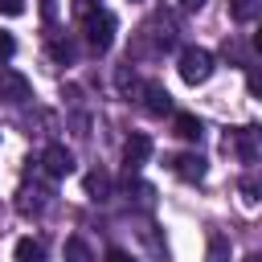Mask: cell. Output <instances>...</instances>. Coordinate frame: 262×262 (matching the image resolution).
<instances>
[{
	"label": "cell",
	"instance_id": "8992f818",
	"mask_svg": "<svg viewBox=\"0 0 262 262\" xmlns=\"http://www.w3.org/2000/svg\"><path fill=\"white\" fill-rule=\"evenodd\" d=\"M143 111H147V115H168V111H172V94H168L160 82H147V86H143Z\"/></svg>",
	"mask_w": 262,
	"mask_h": 262
},
{
	"label": "cell",
	"instance_id": "5bb4252c",
	"mask_svg": "<svg viewBox=\"0 0 262 262\" xmlns=\"http://www.w3.org/2000/svg\"><path fill=\"white\" fill-rule=\"evenodd\" d=\"M209 262H229V237L209 233Z\"/></svg>",
	"mask_w": 262,
	"mask_h": 262
},
{
	"label": "cell",
	"instance_id": "52a82bcc",
	"mask_svg": "<svg viewBox=\"0 0 262 262\" xmlns=\"http://www.w3.org/2000/svg\"><path fill=\"white\" fill-rule=\"evenodd\" d=\"M233 147H237L242 160H258L262 156V127H242L237 139H233Z\"/></svg>",
	"mask_w": 262,
	"mask_h": 262
},
{
	"label": "cell",
	"instance_id": "4fadbf2b",
	"mask_svg": "<svg viewBox=\"0 0 262 262\" xmlns=\"http://www.w3.org/2000/svg\"><path fill=\"white\" fill-rule=\"evenodd\" d=\"M262 12V0H229V16L233 20H254Z\"/></svg>",
	"mask_w": 262,
	"mask_h": 262
},
{
	"label": "cell",
	"instance_id": "7a4b0ae2",
	"mask_svg": "<svg viewBox=\"0 0 262 262\" xmlns=\"http://www.w3.org/2000/svg\"><path fill=\"white\" fill-rule=\"evenodd\" d=\"M86 41H90V49L94 53H106L111 49V41H115V16L111 12H90L86 16Z\"/></svg>",
	"mask_w": 262,
	"mask_h": 262
},
{
	"label": "cell",
	"instance_id": "30bf717a",
	"mask_svg": "<svg viewBox=\"0 0 262 262\" xmlns=\"http://www.w3.org/2000/svg\"><path fill=\"white\" fill-rule=\"evenodd\" d=\"M172 131H176L180 139H188V143H192V139H201V119H196V115H188V111H180V115L172 119Z\"/></svg>",
	"mask_w": 262,
	"mask_h": 262
},
{
	"label": "cell",
	"instance_id": "6da1fadb",
	"mask_svg": "<svg viewBox=\"0 0 262 262\" xmlns=\"http://www.w3.org/2000/svg\"><path fill=\"white\" fill-rule=\"evenodd\" d=\"M209 74H213V53L201 45H188L180 53V78L188 86H201V82H209Z\"/></svg>",
	"mask_w": 262,
	"mask_h": 262
},
{
	"label": "cell",
	"instance_id": "e0dca14e",
	"mask_svg": "<svg viewBox=\"0 0 262 262\" xmlns=\"http://www.w3.org/2000/svg\"><path fill=\"white\" fill-rule=\"evenodd\" d=\"M0 12L4 16H20L25 12V0H0Z\"/></svg>",
	"mask_w": 262,
	"mask_h": 262
},
{
	"label": "cell",
	"instance_id": "9c48e42d",
	"mask_svg": "<svg viewBox=\"0 0 262 262\" xmlns=\"http://www.w3.org/2000/svg\"><path fill=\"white\" fill-rule=\"evenodd\" d=\"M12 254H16V262H45V242H37V237H20V242L12 246Z\"/></svg>",
	"mask_w": 262,
	"mask_h": 262
},
{
	"label": "cell",
	"instance_id": "d6986e66",
	"mask_svg": "<svg viewBox=\"0 0 262 262\" xmlns=\"http://www.w3.org/2000/svg\"><path fill=\"white\" fill-rule=\"evenodd\" d=\"M254 49L262 53V25H258V33H254Z\"/></svg>",
	"mask_w": 262,
	"mask_h": 262
},
{
	"label": "cell",
	"instance_id": "9a60e30c",
	"mask_svg": "<svg viewBox=\"0 0 262 262\" xmlns=\"http://www.w3.org/2000/svg\"><path fill=\"white\" fill-rule=\"evenodd\" d=\"M246 90H250L254 98H262V70H250V74H246Z\"/></svg>",
	"mask_w": 262,
	"mask_h": 262
},
{
	"label": "cell",
	"instance_id": "ffe728a7",
	"mask_svg": "<svg viewBox=\"0 0 262 262\" xmlns=\"http://www.w3.org/2000/svg\"><path fill=\"white\" fill-rule=\"evenodd\" d=\"M205 0H180V8H201Z\"/></svg>",
	"mask_w": 262,
	"mask_h": 262
},
{
	"label": "cell",
	"instance_id": "ac0fdd59",
	"mask_svg": "<svg viewBox=\"0 0 262 262\" xmlns=\"http://www.w3.org/2000/svg\"><path fill=\"white\" fill-rule=\"evenodd\" d=\"M106 262H135V258H131L127 250H119V246H115V250H106Z\"/></svg>",
	"mask_w": 262,
	"mask_h": 262
},
{
	"label": "cell",
	"instance_id": "ba28073f",
	"mask_svg": "<svg viewBox=\"0 0 262 262\" xmlns=\"http://www.w3.org/2000/svg\"><path fill=\"white\" fill-rule=\"evenodd\" d=\"M172 172H176L180 180H205V160L192 156V151H184V156L172 160Z\"/></svg>",
	"mask_w": 262,
	"mask_h": 262
},
{
	"label": "cell",
	"instance_id": "277c9868",
	"mask_svg": "<svg viewBox=\"0 0 262 262\" xmlns=\"http://www.w3.org/2000/svg\"><path fill=\"white\" fill-rule=\"evenodd\" d=\"M0 98L4 102H25L29 98V78L16 70H0Z\"/></svg>",
	"mask_w": 262,
	"mask_h": 262
},
{
	"label": "cell",
	"instance_id": "44dd1931",
	"mask_svg": "<svg viewBox=\"0 0 262 262\" xmlns=\"http://www.w3.org/2000/svg\"><path fill=\"white\" fill-rule=\"evenodd\" d=\"M246 262H262V254H250V258H246Z\"/></svg>",
	"mask_w": 262,
	"mask_h": 262
},
{
	"label": "cell",
	"instance_id": "7c38bea8",
	"mask_svg": "<svg viewBox=\"0 0 262 262\" xmlns=\"http://www.w3.org/2000/svg\"><path fill=\"white\" fill-rule=\"evenodd\" d=\"M82 184H86V196H94V201L111 192V176H106V172H98V168H94V172H86V180H82Z\"/></svg>",
	"mask_w": 262,
	"mask_h": 262
},
{
	"label": "cell",
	"instance_id": "2e32d148",
	"mask_svg": "<svg viewBox=\"0 0 262 262\" xmlns=\"http://www.w3.org/2000/svg\"><path fill=\"white\" fill-rule=\"evenodd\" d=\"M12 53H16V41H12V33H4V29H0V61H8Z\"/></svg>",
	"mask_w": 262,
	"mask_h": 262
},
{
	"label": "cell",
	"instance_id": "8fae6325",
	"mask_svg": "<svg viewBox=\"0 0 262 262\" xmlns=\"http://www.w3.org/2000/svg\"><path fill=\"white\" fill-rule=\"evenodd\" d=\"M61 262H94V254H90V246H86L82 237H66V246H61Z\"/></svg>",
	"mask_w": 262,
	"mask_h": 262
},
{
	"label": "cell",
	"instance_id": "3957f363",
	"mask_svg": "<svg viewBox=\"0 0 262 262\" xmlns=\"http://www.w3.org/2000/svg\"><path fill=\"white\" fill-rule=\"evenodd\" d=\"M147 156H151V139L143 131H131L127 143H123V164L127 168H139V164H147Z\"/></svg>",
	"mask_w": 262,
	"mask_h": 262
},
{
	"label": "cell",
	"instance_id": "5b68a950",
	"mask_svg": "<svg viewBox=\"0 0 262 262\" xmlns=\"http://www.w3.org/2000/svg\"><path fill=\"white\" fill-rule=\"evenodd\" d=\"M41 164H45V172H49V176H66V172L74 168V156H70L61 143H49V147L41 151Z\"/></svg>",
	"mask_w": 262,
	"mask_h": 262
}]
</instances>
